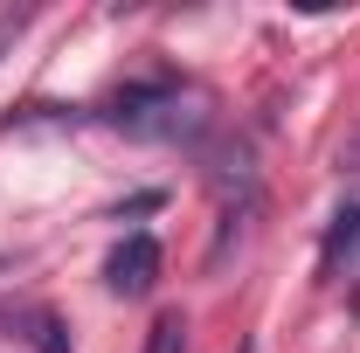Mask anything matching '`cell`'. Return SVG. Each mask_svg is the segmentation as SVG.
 Masks as SVG:
<instances>
[{"mask_svg":"<svg viewBox=\"0 0 360 353\" xmlns=\"http://www.w3.org/2000/svg\"><path fill=\"white\" fill-rule=\"evenodd\" d=\"M354 250H360V194L340 201V215H333V229H326V250H319V270L340 277V264H347Z\"/></svg>","mask_w":360,"mask_h":353,"instance_id":"3957f363","label":"cell"},{"mask_svg":"<svg viewBox=\"0 0 360 353\" xmlns=\"http://www.w3.org/2000/svg\"><path fill=\"white\" fill-rule=\"evenodd\" d=\"M146 353H187V319H180V312L153 319V333H146Z\"/></svg>","mask_w":360,"mask_h":353,"instance_id":"5b68a950","label":"cell"},{"mask_svg":"<svg viewBox=\"0 0 360 353\" xmlns=\"http://www.w3.org/2000/svg\"><path fill=\"white\" fill-rule=\"evenodd\" d=\"M104 284H111L118 298H146V291L160 284V243H153V236H125V243L104 257Z\"/></svg>","mask_w":360,"mask_h":353,"instance_id":"7a4b0ae2","label":"cell"},{"mask_svg":"<svg viewBox=\"0 0 360 353\" xmlns=\"http://www.w3.org/2000/svg\"><path fill=\"white\" fill-rule=\"evenodd\" d=\"M21 28H28V14H21V7H0V56L21 42Z\"/></svg>","mask_w":360,"mask_h":353,"instance_id":"8992f818","label":"cell"},{"mask_svg":"<svg viewBox=\"0 0 360 353\" xmlns=\"http://www.w3.org/2000/svg\"><path fill=\"white\" fill-rule=\"evenodd\" d=\"M7 326H21V340H28L35 353H70L63 319H56V312H42V305H14V312H7Z\"/></svg>","mask_w":360,"mask_h":353,"instance_id":"277c9868","label":"cell"},{"mask_svg":"<svg viewBox=\"0 0 360 353\" xmlns=\"http://www.w3.org/2000/svg\"><path fill=\"white\" fill-rule=\"evenodd\" d=\"M111 125L132 139H194L201 132V97L180 84H139L111 104Z\"/></svg>","mask_w":360,"mask_h":353,"instance_id":"6da1fadb","label":"cell"}]
</instances>
